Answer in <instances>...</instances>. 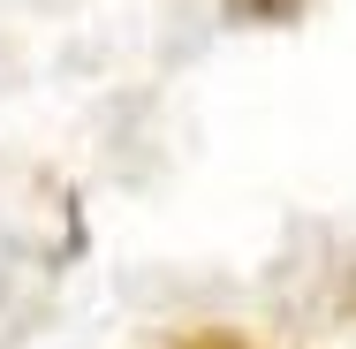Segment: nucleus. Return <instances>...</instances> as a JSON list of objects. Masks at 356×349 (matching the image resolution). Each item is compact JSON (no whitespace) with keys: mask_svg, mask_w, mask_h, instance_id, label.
I'll return each mask as SVG.
<instances>
[{"mask_svg":"<svg viewBox=\"0 0 356 349\" xmlns=\"http://www.w3.org/2000/svg\"><path fill=\"white\" fill-rule=\"evenodd\" d=\"M243 23H296L303 15V0H227Z\"/></svg>","mask_w":356,"mask_h":349,"instance_id":"nucleus-1","label":"nucleus"}]
</instances>
